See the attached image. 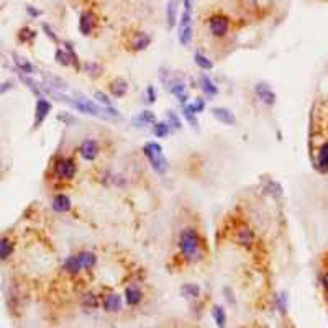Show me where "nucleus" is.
<instances>
[{
    "label": "nucleus",
    "mask_w": 328,
    "mask_h": 328,
    "mask_svg": "<svg viewBox=\"0 0 328 328\" xmlns=\"http://www.w3.org/2000/svg\"><path fill=\"white\" fill-rule=\"evenodd\" d=\"M156 122H158L156 114L151 112V110H143V112H140L138 115L133 117V119H132V125L135 128H145L148 125H154Z\"/></svg>",
    "instance_id": "f3484780"
},
{
    "label": "nucleus",
    "mask_w": 328,
    "mask_h": 328,
    "mask_svg": "<svg viewBox=\"0 0 328 328\" xmlns=\"http://www.w3.org/2000/svg\"><path fill=\"white\" fill-rule=\"evenodd\" d=\"M63 269H64V272H67V274H69L71 277L79 276V272L82 271V268H80V263H79V259H77V255L67 256L66 261H64V264H63Z\"/></svg>",
    "instance_id": "393cba45"
},
{
    "label": "nucleus",
    "mask_w": 328,
    "mask_h": 328,
    "mask_svg": "<svg viewBox=\"0 0 328 328\" xmlns=\"http://www.w3.org/2000/svg\"><path fill=\"white\" fill-rule=\"evenodd\" d=\"M51 110H53V103L46 100L45 97H41L36 100L35 103V119H33V127L32 130H38L43 123H45V120L48 119V115L51 114Z\"/></svg>",
    "instance_id": "0eeeda50"
},
{
    "label": "nucleus",
    "mask_w": 328,
    "mask_h": 328,
    "mask_svg": "<svg viewBox=\"0 0 328 328\" xmlns=\"http://www.w3.org/2000/svg\"><path fill=\"white\" fill-rule=\"evenodd\" d=\"M53 172L58 179H63V181H71V179L76 177V172H77L76 159L59 156L56 159V163H54V166H53Z\"/></svg>",
    "instance_id": "39448f33"
},
{
    "label": "nucleus",
    "mask_w": 328,
    "mask_h": 328,
    "mask_svg": "<svg viewBox=\"0 0 328 328\" xmlns=\"http://www.w3.org/2000/svg\"><path fill=\"white\" fill-rule=\"evenodd\" d=\"M210 114L212 117L220 123H224L227 127H235L237 125V115H235L233 110L227 108V107H212L210 108Z\"/></svg>",
    "instance_id": "f8f14e48"
},
{
    "label": "nucleus",
    "mask_w": 328,
    "mask_h": 328,
    "mask_svg": "<svg viewBox=\"0 0 328 328\" xmlns=\"http://www.w3.org/2000/svg\"><path fill=\"white\" fill-rule=\"evenodd\" d=\"M179 250H181V256L187 263H197L203 258L200 235L194 227L184 228L179 235Z\"/></svg>",
    "instance_id": "f257e3e1"
},
{
    "label": "nucleus",
    "mask_w": 328,
    "mask_h": 328,
    "mask_svg": "<svg viewBox=\"0 0 328 328\" xmlns=\"http://www.w3.org/2000/svg\"><path fill=\"white\" fill-rule=\"evenodd\" d=\"M141 151H143L145 158L150 161L153 171H156L158 174H166V172H168L169 163H168V159L164 158L163 146L159 143H156V141H148V143L143 145V150Z\"/></svg>",
    "instance_id": "f03ea898"
},
{
    "label": "nucleus",
    "mask_w": 328,
    "mask_h": 328,
    "mask_svg": "<svg viewBox=\"0 0 328 328\" xmlns=\"http://www.w3.org/2000/svg\"><path fill=\"white\" fill-rule=\"evenodd\" d=\"M27 14L30 18H40L43 15V10L33 7V5H27Z\"/></svg>",
    "instance_id": "a18cd8bd"
},
{
    "label": "nucleus",
    "mask_w": 328,
    "mask_h": 328,
    "mask_svg": "<svg viewBox=\"0 0 328 328\" xmlns=\"http://www.w3.org/2000/svg\"><path fill=\"white\" fill-rule=\"evenodd\" d=\"M241 2H245V4H251V2H255V0H241Z\"/></svg>",
    "instance_id": "09e8293b"
},
{
    "label": "nucleus",
    "mask_w": 328,
    "mask_h": 328,
    "mask_svg": "<svg viewBox=\"0 0 328 328\" xmlns=\"http://www.w3.org/2000/svg\"><path fill=\"white\" fill-rule=\"evenodd\" d=\"M171 127L168 125V122H156L153 125V135L156 136V138L159 140H164V138H168V136L171 135Z\"/></svg>",
    "instance_id": "473e14b6"
},
{
    "label": "nucleus",
    "mask_w": 328,
    "mask_h": 328,
    "mask_svg": "<svg viewBox=\"0 0 328 328\" xmlns=\"http://www.w3.org/2000/svg\"><path fill=\"white\" fill-rule=\"evenodd\" d=\"M82 71L87 74L89 77L92 79H98L102 76V72H103V67L95 63V61H85V63H82Z\"/></svg>",
    "instance_id": "7c9ffc66"
},
{
    "label": "nucleus",
    "mask_w": 328,
    "mask_h": 328,
    "mask_svg": "<svg viewBox=\"0 0 328 328\" xmlns=\"http://www.w3.org/2000/svg\"><path fill=\"white\" fill-rule=\"evenodd\" d=\"M18 41L20 43H25V45H32V43L36 40V32L33 28L30 27H23L18 30Z\"/></svg>",
    "instance_id": "72a5a7b5"
},
{
    "label": "nucleus",
    "mask_w": 328,
    "mask_h": 328,
    "mask_svg": "<svg viewBox=\"0 0 328 328\" xmlns=\"http://www.w3.org/2000/svg\"><path fill=\"white\" fill-rule=\"evenodd\" d=\"M156 98H158V95H156V89H154V85H148L146 87V102L148 103H156Z\"/></svg>",
    "instance_id": "79ce46f5"
},
{
    "label": "nucleus",
    "mask_w": 328,
    "mask_h": 328,
    "mask_svg": "<svg viewBox=\"0 0 328 328\" xmlns=\"http://www.w3.org/2000/svg\"><path fill=\"white\" fill-rule=\"evenodd\" d=\"M100 305L103 308V312L107 313H120L123 310V299L120 294L110 292L100 299Z\"/></svg>",
    "instance_id": "9d476101"
},
{
    "label": "nucleus",
    "mask_w": 328,
    "mask_h": 328,
    "mask_svg": "<svg viewBox=\"0 0 328 328\" xmlns=\"http://www.w3.org/2000/svg\"><path fill=\"white\" fill-rule=\"evenodd\" d=\"M41 28H43V32H45V35L48 36L49 40H51L53 43H56V45H61V40H59V36L54 33V30L51 28V25H48V23H41Z\"/></svg>",
    "instance_id": "ea45409f"
},
{
    "label": "nucleus",
    "mask_w": 328,
    "mask_h": 328,
    "mask_svg": "<svg viewBox=\"0 0 328 328\" xmlns=\"http://www.w3.org/2000/svg\"><path fill=\"white\" fill-rule=\"evenodd\" d=\"M56 120L63 123V125H67V127H72L74 123H77L76 117H74L72 114H69V112H66V110H63V112H59L56 115Z\"/></svg>",
    "instance_id": "4c0bfd02"
},
{
    "label": "nucleus",
    "mask_w": 328,
    "mask_h": 328,
    "mask_svg": "<svg viewBox=\"0 0 328 328\" xmlns=\"http://www.w3.org/2000/svg\"><path fill=\"white\" fill-rule=\"evenodd\" d=\"M182 115H184V119L190 123V127L199 128V120H197V115L195 114H190V112H187V110L182 108Z\"/></svg>",
    "instance_id": "37998d69"
},
{
    "label": "nucleus",
    "mask_w": 328,
    "mask_h": 328,
    "mask_svg": "<svg viewBox=\"0 0 328 328\" xmlns=\"http://www.w3.org/2000/svg\"><path fill=\"white\" fill-rule=\"evenodd\" d=\"M182 108H184V110H187V112H190V114L199 115V114L203 112V110H205V100H203V98H200V97H197L194 102L185 103Z\"/></svg>",
    "instance_id": "f704fd0d"
},
{
    "label": "nucleus",
    "mask_w": 328,
    "mask_h": 328,
    "mask_svg": "<svg viewBox=\"0 0 328 328\" xmlns=\"http://www.w3.org/2000/svg\"><path fill=\"white\" fill-rule=\"evenodd\" d=\"M194 27H192V12H182L177 23V40L182 46H189L192 43Z\"/></svg>",
    "instance_id": "20e7f679"
},
{
    "label": "nucleus",
    "mask_w": 328,
    "mask_h": 328,
    "mask_svg": "<svg viewBox=\"0 0 328 328\" xmlns=\"http://www.w3.org/2000/svg\"><path fill=\"white\" fill-rule=\"evenodd\" d=\"M151 41H153V38H151L150 33L138 32V33H135L132 41H130V49H132L133 53H141V51H145V49L150 48Z\"/></svg>",
    "instance_id": "ddd939ff"
},
{
    "label": "nucleus",
    "mask_w": 328,
    "mask_h": 328,
    "mask_svg": "<svg viewBox=\"0 0 328 328\" xmlns=\"http://www.w3.org/2000/svg\"><path fill=\"white\" fill-rule=\"evenodd\" d=\"M43 79H45L43 85H46V87H49V89L61 90V92H66V90H67L66 80H63V79L58 77V76H53V74H43Z\"/></svg>",
    "instance_id": "b1692460"
},
{
    "label": "nucleus",
    "mask_w": 328,
    "mask_h": 328,
    "mask_svg": "<svg viewBox=\"0 0 328 328\" xmlns=\"http://www.w3.org/2000/svg\"><path fill=\"white\" fill-rule=\"evenodd\" d=\"M194 63H195V66L199 67L200 71H203V72H208V71L213 69V61L210 59L207 54H203V53H200V51H195V53H194Z\"/></svg>",
    "instance_id": "bb28decb"
},
{
    "label": "nucleus",
    "mask_w": 328,
    "mask_h": 328,
    "mask_svg": "<svg viewBox=\"0 0 328 328\" xmlns=\"http://www.w3.org/2000/svg\"><path fill=\"white\" fill-rule=\"evenodd\" d=\"M313 168L317 169L320 174H328V141H323L318 146L317 158L313 161Z\"/></svg>",
    "instance_id": "4468645a"
},
{
    "label": "nucleus",
    "mask_w": 328,
    "mask_h": 328,
    "mask_svg": "<svg viewBox=\"0 0 328 328\" xmlns=\"http://www.w3.org/2000/svg\"><path fill=\"white\" fill-rule=\"evenodd\" d=\"M182 5H184V10L185 12H192L194 0H182Z\"/></svg>",
    "instance_id": "de8ad7c7"
},
{
    "label": "nucleus",
    "mask_w": 328,
    "mask_h": 328,
    "mask_svg": "<svg viewBox=\"0 0 328 328\" xmlns=\"http://www.w3.org/2000/svg\"><path fill=\"white\" fill-rule=\"evenodd\" d=\"M98 28V17L94 10H84L79 17V32L82 36H90Z\"/></svg>",
    "instance_id": "423d86ee"
},
{
    "label": "nucleus",
    "mask_w": 328,
    "mask_h": 328,
    "mask_svg": "<svg viewBox=\"0 0 328 328\" xmlns=\"http://www.w3.org/2000/svg\"><path fill=\"white\" fill-rule=\"evenodd\" d=\"M77 259H79L82 271H90L97 266V255H95V253H92V251H87V250L79 251L77 253Z\"/></svg>",
    "instance_id": "412c9836"
},
{
    "label": "nucleus",
    "mask_w": 328,
    "mask_h": 328,
    "mask_svg": "<svg viewBox=\"0 0 328 328\" xmlns=\"http://www.w3.org/2000/svg\"><path fill=\"white\" fill-rule=\"evenodd\" d=\"M207 30L208 33L213 36V38H227L228 33H230V28H232V20L230 17L225 15V14H213L207 17Z\"/></svg>",
    "instance_id": "7ed1b4c3"
},
{
    "label": "nucleus",
    "mask_w": 328,
    "mask_h": 328,
    "mask_svg": "<svg viewBox=\"0 0 328 328\" xmlns=\"http://www.w3.org/2000/svg\"><path fill=\"white\" fill-rule=\"evenodd\" d=\"M80 305L84 308H89V310H97L100 307V297L94 292H85L80 297Z\"/></svg>",
    "instance_id": "c85d7f7f"
},
{
    "label": "nucleus",
    "mask_w": 328,
    "mask_h": 328,
    "mask_svg": "<svg viewBox=\"0 0 328 328\" xmlns=\"http://www.w3.org/2000/svg\"><path fill=\"white\" fill-rule=\"evenodd\" d=\"M266 190H268V192H269L271 195H274V197H281V195H282L281 184L276 182V181H269L268 185H266Z\"/></svg>",
    "instance_id": "a19ab883"
},
{
    "label": "nucleus",
    "mask_w": 328,
    "mask_h": 328,
    "mask_svg": "<svg viewBox=\"0 0 328 328\" xmlns=\"http://www.w3.org/2000/svg\"><path fill=\"white\" fill-rule=\"evenodd\" d=\"M199 85H200L202 92H203V94H205L207 97H215L216 94H218V87H216V84H215L213 80L207 76L205 72H202V74H200V77H199Z\"/></svg>",
    "instance_id": "5701e85b"
},
{
    "label": "nucleus",
    "mask_w": 328,
    "mask_h": 328,
    "mask_svg": "<svg viewBox=\"0 0 328 328\" xmlns=\"http://www.w3.org/2000/svg\"><path fill=\"white\" fill-rule=\"evenodd\" d=\"M54 59H56V63L63 67L71 66V58H69V54L66 53L64 48H58L56 51H54Z\"/></svg>",
    "instance_id": "e433bc0d"
},
{
    "label": "nucleus",
    "mask_w": 328,
    "mask_h": 328,
    "mask_svg": "<svg viewBox=\"0 0 328 328\" xmlns=\"http://www.w3.org/2000/svg\"><path fill=\"white\" fill-rule=\"evenodd\" d=\"M18 79L22 80V82L27 85V87L33 92V95H36V98H41V97H45L43 95V90H41V84H38L33 77H30L27 76V74H22V72H18Z\"/></svg>",
    "instance_id": "a878e982"
},
{
    "label": "nucleus",
    "mask_w": 328,
    "mask_h": 328,
    "mask_svg": "<svg viewBox=\"0 0 328 328\" xmlns=\"http://www.w3.org/2000/svg\"><path fill=\"white\" fill-rule=\"evenodd\" d=\"M51 207H53V210H54L56 213H67V212H71L72 202H71V199H69V195L59 192V194H56V195L53 197Z\"/></svg>",
    "instance_id": "dca6fc26"
},
{
    "label": "nucleus",
    "mask_w": 328,
    "mask_h": 328,
    "mask_svg": "<svg viewBox=\"0 0 328 328\" xmlns=\"http://www.w3.org/2000/svg\"><path fill=\"white\" fill-rule=\"evenodd\" d=\"M61 45L64 46L66 53L69 54V58H71V66H72L76 71H82V63H80V59H79V56H77L76 49H74V45H72V43H71V41H61Z\"/></svg>",
    "instance_id": "c756f323"
},
{
    "label": "nucleus",
    "mask_w": 328,
    "mask_h": 328,
    "mask_svg": "<svg viewBox=\"0 0 328 328\" xmlns=\"http://www.w3.org/2000/svg\"><path fill=\"white\" fill-rule=\"evenodd\" d=\"M177 15H179V0H168V5H166V23H168L169 30H172L177 25Z\"/></svg>",
    "instance_id": "aec40b11"
},
{
    "label": "nucleus",
    "mask_w": 328,
    "mask_h": 328,
    "mask_svg": "<svg viewBox=\"0 0 328 328\" xmlns=\"http://www.w3.org/2000/svg\"><path fill=\"white\" fill-rule=\"evenodd\" d=\"M255 94L259 100H261L264 105H268V107H272V105H276V102H277L276 92L272 90L271 85L268 82H264V80L255 84Z\"/></svg>",
    "instance_id": "1a4fd4ad"
},
{
    "label": "nucleus",
    "mask_w": 328,
    "mask_h": 328,
    "mask_svg": "<svg viewBox=\"0 0 328 328\" xmlns=\"http://www.w3.org/2000/svg\"><path fill=\"white\" fill-rule=\"evenodd\" d=\"M125 304L128 307H136L141 304V300H143V290H141L136 284H130V286L125 287Z\"/></svg>",
    "instance_id": "2eb2a0df"
},
{
    "label": "nucleus",
    "mask_w": 328,
    "mask_h": 328,
    "mask_svg": "<svg viewBox=\"0 0 328 328\" xmlns=\"http://www.w3.org/2000/svg\"><path fill=\"white\" fill-rule=\"evenodd\" d=\"M235 241H237L240 246H243V248H251L256 241V235L248 225L241 224L235 228Z\"/></svg>",
    "instance_id": "6e6552de"
},
{
    "label": "nucleus",
    "mask_w": 328,
    "mask_h": 328,
    "mask_svg": "<svg viewBox=\"0 0 328 328\" xmlns=\"http://www.w3.org/2000/svg\"><path fill=\"white\" fill-rule=\"evenodd\" d=\"M166 122H168L171 130H181L182 128V122L174 110H166Z\"/></svg>",
    "instance_id": "c9c22d12"
},
{
    "label": "nucleus",
    "mask_w": 328,
    "mask_h": 328,
    "mask_svg": "<svg viewBox=\"0 0 328 328\" xmlns=\"http://www.w3.org/2000/svg\"><path fill=\"white\" fill-rule=\"evenodd\" d=\"M12 58H14V63L17 66V71L18 72L27 74V76H33V74H36V71H38L35 64H32L27 58L20 56V54L14 53V54H12Z\"/></svg>",
    "instance_id": "6ab92c4d"
},
{
    "label": "nucleus",
    "mask_w": 328,
    "mask_h": 328,
    "mask_svg": "<svg viewBox=\"0 0 328 328\" xmlns=\"http://www.w3.org/2000/svg\"><path fill=\"white\" fill-rule=\"evenodd\" d=\"M77 151L80 154V158L85 159V161H95L98 153H100V148H98L97 140H92V138H85L82 143L79 145Z\"/></svg>",
    "instance_id": "9b49d317"
},
{
    "label": "nucleus",
    "mask_w": 328,
    "mask_h": 328,
    "mask_svg": "<svg viewBox=\"0 0 328 328\" xmlns=\"http://www.w3.org/2000/svg\"><path fill=\"white\" fill-rule=\"evenodd\" d=\"M181 295L185 300H197V299H200L202 289L199 284H195V282H185L181 286Z\"/></svg>",
    "instance_id": "4be33fe9"
},
{
    "label": "nucleus",
    "mask_w": 328,
    "mask_h": 328,
    "mask_svg": "<svg viewBox=\"0 0 328 328\" xmlns=\"http://www.w3.org/2000/svg\"><path fill=\"white\" fill-rule=\"evenodd\" d=\"M94 97H95V100L102 105V107H114V102H112V98H110L105 92H102V90H97L95 94H94Z\"/></svg>",
    "instance_id": "58836bf2"
},
{
    "label": "nucleus",
    "mask_w": 328,
    "mask_h": 328,
    "mask_svg": "<svg viewBox=\"0 0 328 328\" xmlns=\"http://www.w3.org/2000/svg\"><path fill=\"white\" fill-rule=\"evenodd\" d=\"M212 317H213V321L215 325L218 328H227V312L225 308L222 305H213L212 307Z\"/></svg>",
    "instance_id": "2f4dec72"
},
{
    "label": "nucleus",
    "mask_w": 328,
    "mask_h": 328,
    "mask_svg": "<svg viewBox=\"0 0 328 328\" xmlns=\"http://www.w3.org/2000/svg\"><path fill=\"white\" fill-rule=\"evenodd\" d=\"M277 307H279L281 312L286 313V310H287V297H286V294L277 295Z\"/></svg>",
    "instance_id": "c03bdc74"
},
{
    "label": "nucleus",
    "mask_w": 328,
    "mask_h": 328,
    "mask_svg": "<svg viewBox=\"0 0 328 328\" xmlns=\"http://www.w3.org/2000/svg\"><path fill=\"white\" fill-rule=\"evenodd\" d=\"M15 251V243L12 241L9 237H2L0 238V261H5L9 259Z\"/></svg>",
    "instance_id": "cd10ccee"
},
{
    "label": "nucleus",
    "mask_w": 328,
    "mask_h": 328,
    "mask_svg": "<svg viewBox=\"0 0 328 328\" xmlns=\"http://www.w3.org/2000/svg\"><path fill=\"white\" fill-rule=\"evenodd\" d=\"M108 92L114 98H123L128 94V82L123 77H115L108 84Z\"/></svg>",
    "instance_id": "a211bd4d"
},
{
    "label": "nucleus",
    "mask_w": 328,
    "mask_h": 328,
    "mask_svg": "<svg viewBox=\"0 0 328 328\" xmlns=\"http://www.w3.org/2000/svg\"><path fill=\"white\" fill-rule=\"evenodd\" d=\"M224 292H225V297H227L228 304H232V305H235V304H237V299H235V295H233V290H232L230 287H225V289H224Z\"/></svg>",
    "instance_id": "49530a36"
}]
</instances>
